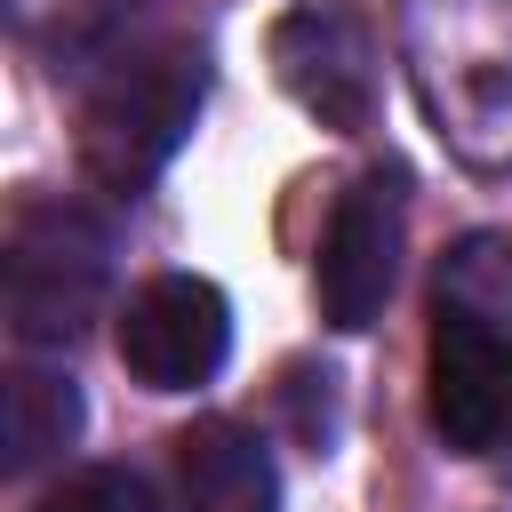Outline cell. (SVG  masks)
<instances>
[{
  "instance_id": "7",
  "label": "cell",
  "mask_w": 512,
  "mask_h": 512,
  "mask_svg": "<svg viewBox=\"0 0 512 512\" xmlns=\"http://www.w3.org/2000/svg\"><path fill=\"white\" fill-rule=\"evenodd\" d=\"M272 72L336 136H360L376 120V32L336 0H304L272 24Z\"/></svg>"
},
{
  "instance_id": "3",
  "label": "cell",
  "mask_w": 512,
  "mask_h": 512,
  "mask_svg": "<svg viewBox=\"0 0 512 512\" xmlns=\"http://www.w3.org/2000/svg\"><path fill=\"white\" fill-rule=\"evenodd\" d=\"M0 280L16 344H72L112 296V224L80 200H32L8 224Z\"/></svg>"
},
{
  "instance_id": "1",
  "label": "cell",
  "mask_w": 512,
  "mask_h": 512,
  "mask_svg": "<svg viewBox=\"0 0 512 512\" xmlns=\"http://www.w3.org/2000/svg\"><path fill=\"white\" fill-rule=\"evenodd\" d=\"M400 48L440 136L480 168L512 160V0H408Z\"/></svg>"
},
{
  "instance_id": "10",
  "label": "cell",
  "mask_w": 512,
  "mask_h": 512,
  "mask_svg": "<svg viewBox=\"0 0 512 512\" xmlns=\"http://www.w3.org/2000/svg\"><path fill=\"white\" fill-rule=\"evenodd\" d=\"M32 512H160V496L136 464H88V472L56 480Z\"/></svg>"
},
{
  "instance_id": "4",
  "label": "cell",
  "mask_w": 512,
  "mask_h": 512,
  "mask_svg": "<svg viewBox=\"0 0 512 512\" xmlns=\"http://www.w3.org/2000/svg\"><path fill=\"white\" fill-rule=\"evenodd\" d=\"M424 400H432V432L456 456H512V328H496L456 288H440L432 304Z\"/></svg>"
},
{
  "instance_id": "8",
  "label": "cell",
  "mask_w": 512,
  "mask_h": 512,
  "mask_svg": "<svg viewBox=\"0 0 512 512\" xmlns=\"http://www.w3.org/2000/svg\"><path fill=\"white\" fill-rule=\"evenodd\" d=\"M176 504L184 512H280L272 448L240 416H200L176 432Z\"/></svg>"
},
{
  "instance_id": "6",
  "label": "cell",
  "mask_w": 512,
  "mask_h": 512,
  "mask_svg": "<svg viewBox=\"0 0 512 512\" xmlns=\"http://www.w3.org/2000/svg\"><path fill=\"white\" fill-rule=\"evenodd\" d=\"M232 352V304L200 272H160L120 304V368L144 392H192Z\"/></svg>"
},
{
  "instance_id": "5",
  "label": "cell",
  "mask_w": 512,
  "mask_h": 512,
  "mask_svg": "<svg viewBox=\"0 0 512 512\" xmlns=\"http://www.w3.org/2000/svg\"><path fill=\"white\" fill-rule=\"evenodd\" d=\"M400 248H408V176L400 168H368L336 192L328 208V232H320V256H312V296H320V320L360 336L376 328L392 280H400Z\"/></svg>"
},
{
  "instance_id": "9",
  "label": "cell",
  "mask_w": 512,
  "mask_h": 512,
  "mask_svg": "<svg viewBox=\"0 0 512 512\" xmlns=\"http://www.w3.org/2000/svg\"><path fill=\"white\" fill-rule=\"evenodd\" d=\"M80 440V384L64 368H8V472H40Z\"/></svg>"
},
{
  "instance_id": "2",
  "label": "cell",
  "mask_w": 512,
  "mask_h": 512,
  "mask_svg": "<svg viewBox=\"0 0 512 512\" xmlns=\"http://www.w3.org/2000/svg\"><path fill=\"white\" fill-rule=\"evenodd\" d=\"M200 104H208V56L192 40L120 56L80 104V176L104 184L112 200H136L184 152Z\"/></svg>"
}]
</instances>
